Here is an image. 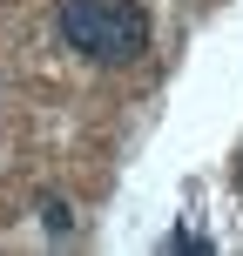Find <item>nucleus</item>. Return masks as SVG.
I'll return each mask as SVG.
<instances>
[{
    "label": "nucleus",
    "instance_id": "nucleus-1",
    "mask_svg": "<svg viewBox=\"0 0 243 256\" xmlns=\"http://www.w3.org/2000/svg\"><path fill=\"white\" fill-rule=\"evenodd\" d=\"M61 40L95 68H128L149 54V14L135 0H61L54 7Z\"/></svg>",
    "mask_w": 243,
    "mask_h": 256
},
{
    "label": "nucleus",
    "instance_id": "nucleus-2",
    "mask_svg": "<svg viewBox=\"0 0 243 256\" xmlns=\"http://www.w3.org/2000/svg\"><path fill=\"white\" fill-rule=\"evenodd\" d=\"M41 222H48V236H75V209H68L61 196H48V202H41Z\"/></svg>",
    "mask_w": 243,
    "mask_h": 256
},
{
    "label": "nucleus",
    "instance_id": "nucleus-3",
    "mask_svg": "<svg viewBox=\"0 0 243 256\" xmlns=\"http://www.w3.org/2000/svg\"><path fill=\"white\" fill-rule=\"evenodd\" d=\"M236 189H243V162H236Z\"/></svg>",
    "mask_w": 243,
    "mask_h": 256
}]
</instances>
